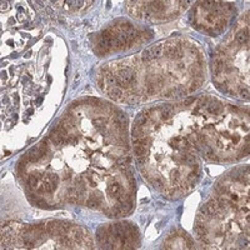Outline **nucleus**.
<instances>
[{
	"label": "nucleus",
	"mask_w": 250,
	"mask_h": 250,
	"mask_svg": "<svg viewBox=\"0 0 250 250\" xmlns=\"http://www.w3.org/2000/svg\"><path fill=\"white\" fill-rule=\"evenodd\" d=\"M119 208H120L121 213H128V211H129V210L131 209V201H130L129 199H125V200H123V201L120 203Z\"/></svg>",
	"instance_id": "nucleus-9"
},
{
	"label": "nucleus",
	"mask_w": 250,
	"mask_h": 250,
	"mask_svg": "<svg viewBox=\"0 0 250 250\" xmlns=\"http://www.w3.org/2000/svg\"><path fill=\"white\" fill-rule=\"evenodd\" d=\"M114 121H115V124H117L119 128H121V129H125V128H126L128 119H126V115L123 114V113H119V114L117 115V118H115Z\"/></svg>",
	"instance_id": "nucleus-6"
},
{
	"label": "nucleus",
	"mask_w": 250,
	"mask_h": 250,
	"mask_svg": "<svg viewBox=\"0 0 250 250\" xmlns=\"http://www.w3.org/2000/svg\"><path fill=\"white\" fill-rule=\"evenodd\" d=\"M146 160V156H136V162H138V164H144Z\"/></svg>",
	"instance_id": "nucleus-20"
},
{
	"label": "nucleus",
	"mask_w": 250,
	"mask_h": 250,
	"mask_svg": "<svg viewBox=\"0 0 250 250\" xmlns=\"http://www.w3.org/2000/svg\"><path fill=\"white\" fill-rule=\"evenodd\" d=\"M146 121H148V117H145L144 114H140L138 118L135 119L134 125H135V126H143V125L146 124Z\"/></svg>",
	"instance_id": "nucleus-10"
},
{
	"label": "nucleus",
	"mask_w": 250,
	"mask_h": 250,
	"mask_svg": "<svg viewBox=\"0 0 250 250\" xmlns=\"http://www.w3.org/2000/svg\"><path fill=\"white\" fill-rule=\"evenodd\" d=\"M9 9V3L8 2H2V10H8Z\"/></svg>",
	"instance_id": "nucleus-22"
},
{
	"label": "nucleus",
	"mask_w": 250,
	"mask_h": 250,
	"mask_svg": "<svg viewBox=\"0 0 250 250\" xmlns=\"http://www.w3.org/2000/svg\"><path fill=\"white\" fill-rule=\"evenodd\" d=\"M108 193L111 195V196H115V199L123 194V189L121 186L117 183V181H111V183L108 185Z\"/></svg>",
	"instance_id": "nucleus-3"
},
{
	"label": "nucleus",
	"mask_w": 250,
	"mask_h": 250,
	"mask_svg": "<svg viewBox=\"0 0 250 250\" xmlns=\"http://www.w3.org/2000/svg\"><path fill=\"white\" fill-rule=\"evenodd\" d=\"M134 151H135L136 156H145L146 155V149H145V146H141V145H134Z\"/></svg>",
	"instance_id": "nucleus-11"
},
{
	"label": "nucleus",
	"mask_w": 250,
	"mask_h": 250,
	"mask_svg": "<svg viewBox=\"0 0 250 250\" xmlns=\"http://www.w3.org/2000/svg\"><path fill=\"white\" fill-rule=\"evenodd\" d=\"M151 53H153V58L154 59L160 58L164 54V47H163V45H156V47L151 48Z\"/></svg>",
	"instance_id": "nucleus-8"
},
{
	"label": "nucleus",
	"mask_w": 250,
	"mask_h": 250,
	"mask_svg": "<svg viewBox=\"0 0 250 250\" xmlns=\"http://www.w3.org/2000/svg\"><path fill=\"white\" fill-rule=\"evenodd\" d=\"M141 58H143L144 61H150V60H153L154 58H153L151 49H146V50H144L143 54H141Z\"/></svg>",
	"instance_id": "nucleus-14"
},
{
	"label": "nucleus",
	"mask_w": 250,
	"mask_h": 250,
	"mask_svg": "<svg viewBox=\"0 0 250 250\" xmlns=\"http://www.w3.org/2000/svg\"><path fill=\"white\" fill-rule=\"evenodd\" d=\"M109 95H110L113 99H115V100H121L123 92H121V89H120V88H118V86H113V88L109 90Z\"/></svg>",
	"instance_id": "nucleus-7"
},
{
	"label": "nucleus",
	"mask_w": 250,
	"mask_h": 250,
	"mask_svg": "<svg viewBox=\"0 0 250 250\" xmlns=\"http://www.w3.org/2000/svg\"><path fill=\"white\" fill-rule=\"evenodd\" d=\"M143 135H144V131L141 129V126H135L133 128V136H134V139H138V138H143Z\"/></svg>",
	"instance_id": "nucleus-12"
},
{
	"label": "nucleus",
	"mask_w": 250,
	"mask_h": 250,
	"mask_svg": "<svg viewBox=\"0 0 250 250\" xmlns=\"http://www.w3.org/2000/svg\"><path fill=\"white\" fill-rule=\"evenodd\" d=\"M93 124H94L98 129H101V128L105 126V119H104V118H96V119L93 120Z\"/></svg>",
	"instance_id": "nucleus-15"
},
{
	"label": "nucleus",
	"mask_w": 250,
	"mask_h": 250,
	"mask_svg": "<svg viewBox=\"0 0 250 250\" xmlns=\"http://www.w3.org/2000/svg\"><path fill=\"white\" fill-rule=\"evenodd\" d=\"M240 95H241L243 98H248V96H249L248 89H241V90H240Z\"/></svg>",
	"instance_id": "nucleus-21"
},
{
	"label": "nucleus",
	"mask_w": 250,
	"mask_h": 250,
	"mask_svg": "<svg viewBox=\"0 0 250 250\" xmlns=\"http://www.w3.org/2000/svg\"><path fill=\"white\" fill-rule=\"evenodd\" d=\"M248 34H249V33H248V29H243V30L238 31V33L235 34V40H236V43H239V44H245V43H248V38H249Z\"/></svg>",
	"instance_id": "nucleus-5"
},
{
	"label": "nucleus",
	"mask_w": 250,
	"mask_h": 250,
	"mask_svg": "<svg viewBox=\"0 0 250 250\" xmlns=\"http://www.w3.org/2000/svg\"><path fill=\"white\" fill-rule=\"evenodd\" d=\"M151 183H153V185L154 186H156V188H162V185H163V180L160 179V178H154V179H151Z\"/></svg>",
	"instance_id": "nucleus-18"
},
{
	"label": "nucleus",
	"mask_w": 250,
	"mask_h": 250,
	"mask_svg": "<svg viewBox=\"0 0 250 250\" xmlns=\"http://www.w3.org/2000/svg\"><path fill=\"white\" fill-rule=\"evenodd\" d=\"M196 100V98L195 96H191V98H188V99H185L184 100V105H190L191 103H194Z\"/></svg>",
	"instance_id": "nucleus-19"
},
{
	"label": "nucleus",
	"mask_w": 250,
	"mask_h": 250,
	"mask_svg": "<svg viewBox=\"0 0 250 250\" xmlns=\"http://www.w3.org/2000/svg\"><path fill=\"white\" fill-rule=\"evenodd\" d=\"M148 143H149V139H148V138H138V139H134V145L145 146V145H148Z\"/></svg>",
	"instance_id": "nucleus-16"
},
{
	"label": "nucleus",
	"mask_w": 250,
	"mask_h": 250,
	"mask_svg": "<svg viewBox=\"0 0 250 250\" xmlns=\"http://www.w3.org/2000/svg\"><path fill=\"white\" fill-rule=\"evenodd\" d=\"M105 81H106V84H108V85H110V86L113 88V86H115V85L118 84V78H117L115 75L110 74V75H108V76H106Z\"/></svg>",
	"instance_id": "nucleus-13"
},
{
	"label": "nucleus",
	"mask_w": 250,
	"mask_h": 250,
	"mask_svg": "<svg viewBox=\"0 0 250 250\" xmlns=\"http://www.w3.org/2000/svg\"><path fill=\"white\" fill-rule=\"evenodd\" d=\"M103 203V196L99 194V193H94V194H92L89 196V200H88V207L89 208H98L100 204Z\"/></svg>",
	"instance_id": "nucleus-2"
},
{
	"label": "nucleus",
	"mask_w": 250,
	"mask_h": 250,
	"mask_svg": "<svg viewBox=\"0 0 250 250\" xmlns=\"http://www.w3.org/2000/svg\"><path fill=\"white\" fill-rule=\"evenodd\" d=\"M221 109H223V106H221V104L218 101V100H210L208 104H207V110L210 113V114H214V115H216L218 113H220L221 111Z\"/></svg>",
	"instance_id": "nucleus-4"
},
{
	"label": "nucleus",
	"mask_w": 250,
	"mask_h": 250,
	"mask_svg": "<svg viewBox=\"0 0 250 250\" xmlns=\"http://www.w3.org/2000/svg\"><path fill=\"white\" fill-rule=\"evenodd\" d=\"M201 83H203V79H201V78L195 79V80L191 83V86H190V89H189V92H194V90H196V89L200 86Z\"/></svg>",
	"instance_id": "nucleus-17"
},
{
	"label": "nucleus",
	"mask_w": 250,
	"mask_h": 250,
	"mask_svg": "<svg viewBox=\"0 0 250 250\" xmlns=\"http://www.w3.org/2000/svg\"><path fill=\"white\" fill-rule=\"evenodd\" d=\"M133 80H134V74L131 73L130 69H128V68L121 70L119 76H118V83H120V84H130Z\"/></svg>",
	"instance_id": "nucleus-1"
}]
</instances>
